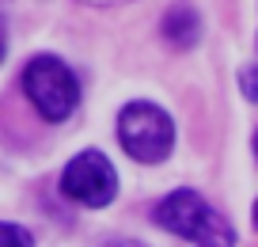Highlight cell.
<instances>
[{
  "label": "cell",
  "instance_id": "1",
  "mask_svg": "<svg viewBox=\"0 0 258 247\" xmlns=\"http://www.w3.org/2000/svg\"><path fill=\"white\" fill-rule=\"evenodd\" d=\"M152 221L198 247H235V232L198 190H175L152 209Z\"/></svg>",
  "mask_w": 258,
  "mask_h": 247
},
{
  "label": "cell",
  "instance_id": "2",
  "mask_svg": "<svg viewBox=\"0 0 258 247\" xmlns=\"http://www.w3.org/2000/svg\"><path fill=\"white\" fill-rule=\"evenodd\" d=\"M23 91L31 95L34 111H38L46 122H64L76 111V103H80V80H76V72L64 61L49 57V54L27 61Z\"/></svg>",
  "mask_w": 258,
  "mask_h": 247
},
{
  "label": "cell",
  "instance_id": "3",
  "mask_svg": "<svg viewBox=\"0 0 258 247\" xmlns=\"http://www.w3.org/2000/svg\"><path fill=\"white\" fill-rule=\"evenodd\" d=\"M118 141L141 164H160L175 144V126L156 103H129L118 114Z\"/></svg>",
  "mask_w": 258,
  "mask_h": 247
},
{
  "label": "cell",
  "instance_id": "4",
  "mask_svg": "<svg viewBox=\"0 0 258 247\" xmlns=\"http://www.w3.org/2000/svg\"><path fill=\"white\" fill-rule=\"evenodd\" d=\"M61 190L73 202H80V206L99 209V206H110L114 202V194H118V175H114L110 160L91 149V152H80V156L64 168Z\"/></svg>",
  "mask_w": 258,
  "mask_h": 247
},
{
  "label": "cell",
  "instance_id": "5",
  "mask_svg": "<svg viewBox=\"0 0 258 247\" xmlns=\"http://www.w3.org/2000/svg\"><path fill=\"white\" fill-rule=\"evenodd\" d=\"M163 34H167L175 46H194V42H198V19H194V12L178 4V8L163 19Z\"/></svg>",
  "mask_w": 258,
  "mask_h": 247
},
{
  "label": "cell",
  "instance_id": "6",
  "mask_svg": "<svg viewBox=\"0 0 258 247\" xmlns=\"http://www.w3.org/2000/svg\"><path fill=\"white\" fill-rule=\"evenodd\" d=\"M0 247H34V236L19 224H8L0 221Z\"/></svg>",
  "mask_w": 258,
  "mask_h": 247
},
{
  "label": "cell",
  "instance_id": "7",
  "mask_svg": "<svg viewBox=\"0 0 258 247\" xmlns=\"http://www.w3.org/2000/svg\"><path fill=\"white\" fill-rule=\"evenodd\" d=\"M243 88H247V95L250 99H254V103H258V69H247V72H243Z\"/></svg>",
  "mask_w": 258,
  "mask_h": 247
},
{
  "label": "cell",
  "instance_id": "8",
  "mask_svg": "<svg viewBox=\"0 0 258 247\" xmlns=\"http://www.w3.org/2000/svg\"><path fill=\"white\" fill-rule=\"evenodd\" d=\"M4 54H8V31H4V16H0V61H4Z\"/></svg>",
  "mask_w": 258,
  "mask_h": 247
},
{
  "label": "cell",
  "instance_id": "9",
  "mask_svg": "<svg viewBox=\"0 0 258 247\" xmlns=\"http://www.w3.org/2000/svg\"><path fill=\"white\" fill-rule=\"evenodd\" d=\"M106 247H145V243H137V239H110Z\"/></svg>",
  "mask_w": 258,
  "mask_h": 247
},
{
  "label": "cell",
  "instance_id": "10",
  "mask_svg": "<svg viewBox=\"0 0 258 247\" xmlns=\"http://www.w3.org/2000/svg\"><path fill=\"white\" fill-rule=\"evenodd\" d=\"M254 224H258V202H254Z\"/></svg>",
  "mask_w": 258,
  "mask_h": 247
},
{
  "label": "cell",
  "instance_id": "11",
  "mask_svg": "<svg viewBox=\"0 0 258 247\" xmlns=\"http://www.w3.org/2000/svg\"><path fill=\"white\" fill-rule=\"evenodd\" d=\"M254 152H258V137H254Z\"/></svg>",
  "mask_w": 258,
  "mask_h": 247
}]
</instances>
